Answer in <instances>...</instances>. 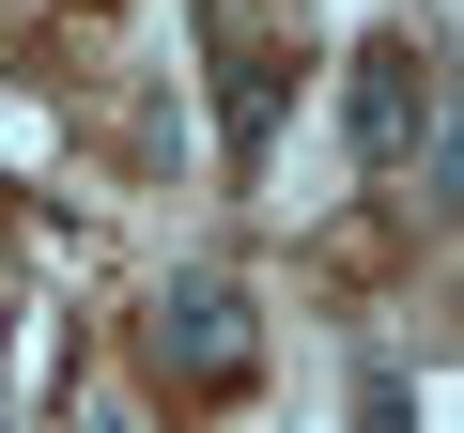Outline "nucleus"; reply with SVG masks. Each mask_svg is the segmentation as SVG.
<instances>
[{
  "instance_id": "1",
  "label": "nucleus",
  "mask_w": 464,
  "mask_h": 433,
  "mask_svg": "<svg viewBox=\"0 0 464 433\" xmlns=\"http://www.w3.org/2000/svg\"><path fill=\"white\" fill-rule=\"evenodd\" d=\"M140 356H155L170 387H248V371H264V310L201 264V279H170V294L140 310Z\"/></svg>"
},
{
  "instance_id": "2",
  "label": "nucleus",
  "mask_w": 464,
  "mask_h": 433,
  "mask_svg": "<svg viewBox=\"0 0 464 433\" xmlns=\"http://www.w3.org/2000/svg\"><path fill=\"white\" fill-rule=\"evenodd\" d=\"M418 124H433L418 47H356V155H372V170H402V155H418Z\"/></svg>"
},
{
  "instance_id": "3",
  "label": "nucleus",
  "mask_w": 464,
  "mask_h": 433,
  "mask_svg": "<svg viewBox=\"0 0 464 433\" xmlns=\"http://www.w3.org/2000/svg\"><path fill=\"white\" fill-rule=\"evenodd\" d=\"M0 433H16V418H0Z\"/></svg>"
}]
</instances>
